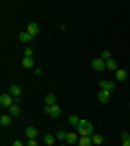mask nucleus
<instances>
[{
	"mask_svg": "<svg viewBox=\"0 0 130 146\" xmlns=\"http://www.w3.org/2000/svg\"><path fill=\"white\" fill-rule=\"evenodd\" d=\"M76 131H78L80 137H91V135H93V124L89 120H80V124L76 127Z\"/></svg>",
	"mask_w": 130,
	"mask_h": 146,
	"instance_id": "obj_1",
	"label": "nucleus"
},
{
	"mask_svg": "<svg viewBox=\"0 0 130 146\" xmlns=\"http://www.w3.org/2000/svg\"><path fill=\"white\" fill-rule=\"evenodd\" d=\"M43 111H46L50 118H59V116H61V107H59V103L50 105V107H43Z\"/></svg>",
	"mask_w": 130,
	"mask_h": 146,
	"instance_id": "obj_2",
	"label": "nucleus"
},
{
	"mask_svg": "<svg viewBox=\"0 0 130 146\" xmlns=\"http://www.w3.org/2000/svg\"><path fill=\"white\" fill-rule=\"evenodd\" d=\"M0 105H2V107H5V109H9V107H11V105H15V98H13L11 94H9V92H7V94H2V96H0Z\"/></svg>",
	"mask_w": 130,
	"mask_h": 146,
	"instance_id": "obj_3",
	"label": "nucleus"
},
{
	"mask_svg": "<svg viewBox=\"0 0 130 146\" xmlns=\"http://www.w3.org/2000/svg\"><path fill=\"white\" fill-rule=\"evenodd\" d=\"M91 68L95 70V72H102V70L106 68V61L102 59V57H98V59H93V61H91Z\"/></svg>",
	"mask_w": 130,
	"mask_h": 146,
	"instance_id": "obj_4",
	"label": "nucleus"
},
{
	"mask_svg": "<svg viewBox=\"0 0 130 146\" xmlns=\"http://www.w3.org/2000/svg\"><path fill=\"white\" fill-rule=\"evenodd\" d=\"M78 140H80V135H78V131H72V133H67V144L69 146H78Z\"/></svg>",
	"mask_w": 130,
	"mask_h": 146,
	"instance_id": "obj_5",
	"label": "nucleus"
},
{
	"mask_svg": "<svg viewBox=\"0 0 130 146\" xmlns=\"http://www.w3.org/2000/svg\"><path fill=\"white\" fill-rule=\"evenodd\" d=\"M100 90L113 92V90H115V81H106V79H102V81H100Z\"/></svg>",
	"mask_w": 130,
	"mask_h": 146,
	"instance_id": "obj_6",
	"label": "nucleus"
},
{
	"mask_svg": "<svg viewBox=\"0 0 130 146\" xmlns=\"http://www.w3.org/2000/svg\"><path fill=\"white\" fill-rule=\"evenodd\" d=\"M98 100H100L102 105H108V100H111V92L100 90V92H98Z\"/></svg>",
	"mask_w": 130,
	"mask_h": 146,
	"instance_id": "obj_7",
	"label": "nucleus"
},
{
	"mask_svg": "<svg viewBox=\"0 0 130 146\" xmlns=\"http://www.w3.org/2000/svg\"><path fill=\"white\" fill-rule=\"evenodd\" d=\"M26 31H28L33 37H37V35H39V24H35V22H28V24H26Z\"/></svg>",
	"mask_w": 130,
	"mask_h": 146,
	"instance_id": "obj_8",
	"label": "nucleus"
},
{
	"mask_svg": "<svg viewBox=\"0 0 130 146\" xmlns=\"http://www.w3.org/2000/svg\"><path fill=\"white\" fill-rule=\"evenodd\" d=\"M54 142H56V135H52V133L43 135V146H54Z\"/></svg>",
	"mask_w": 130,
	"mask_h": 146,
	"instance_id": "obj_9",
	"label": "nucleus"
},
{
	"mask_svg": "<svg viewBox=\"0 0 130 146\" xmlns=\"http://www.w3.org/2000/svg\"><path fill=\"white\" fill-rule=\"evenodd\" d=\"M9 94H11L13 98H20V96H22V87H20V85H11V87H9Z\"/></svg>",
	"mask_w": 130,
	"mask_h": 146,
	"instance_id": "obj_10",
	"label": "nucleus"
},
{
	"mask_svg": "<svg viewBox=\"0 0 130 146\" xmlns=\"http://www.w3.org/2000/svg\"><path fill=\"white\" fill-rule=\"evenodd\" d=\"M26 137H28V140H37V129L35 127H26Z\"/></svg>",
	"mask_w": 130,
	"mask_h": 146,
	"instance_id": "obj_11",
	"label": "nucleus"
},
{
	"mask_svg": "<svg viewBox=\"0 0 130 146\" xmlns=\"http://www.w3.org/2000/svg\"><path fill=\"white\" fill-rule=\"evenodd\" d=\"M106 70H111V72H117V70H119L117 61H115V59H108V61H106Z\"/></svg>",
	"mask_w": 130,
	"mask_h": 146,
	"instance_id": "obj_12",
	"label": "nucleus"
},
{
	"mask_svg": "<svg viewBox=\"0 0 130 146\" xmlns=\"http://www.w3.org/2000/svg\"><path fill=\"white\" fill-rule=\"evenodd\" d=\"M11 120H13V116H9V113H2V116H0V124H2V127H9Z\"/></svg>",
	"mask_w": 130,
	"mask_h": 146,
	"instance_id": "obj_13",
	"label": "nucleus"
},
{
	"mask_svg": "<svg viewBox=\"0 0 130 146\" xmlns=\"http://www.w3.org/2000/svg\"><path fill=\"white\" fill-rule=\"evenodd\" d=\"M20 42H33V35L28 31H22V33H20Z\"/></svg>",
	"mask_w": 130,
	"mask_h": 146,
	"instance_id": "obj_14",
	"label": "nucleus"
},
{
	"mask_svg": "<svg viewBox=\"0 0 130 146\" xmlns=\"http://www.w3.org/2000/svg\"><path fill=\"white\" fill-rule=\"evenodd\" d=\"M9 116H13V118H15V116H20V107H18V103L9 107Z\"/></svg>",
	"mask_w": 130,
	"mask_h": 146,
	"instance_id": "obj_15",
	"label": "nucleus"
},
{
	"mask_svg": "<svg viewBox=\"0 0 130 146\" xmlns=\"http://www.w3.org/2000/svg\"><path fill=\"white\" fill-rule=\"evenodd\" d=\"M91 142H93L95 146H100L102 142H104V137H102V135H98V133H93V135H91Z\"/></svg>",
	"mask_w": 130,
	"mask_h": 146,
	"instance_id": "obj_16",
	"label": "nucleus"
},
{
	"mask_svg": "<svg viewBox=\"0 0 130 146\" xmlns=\"http://www.w3.org/2000/svg\"><path fill=\"white\" fill-rule=\"evenodd\" d=\"M50 105H56V96L54 94H48V96H46V107H50Z\"/></svg>",
	"mask_w": 130,
	"mask_h": 146,
	"instance_id": "obj_17",
	"label": "nucleus"
},
{
	"mask_svg": "<svg viewBox=\"0 0 130 146\" xmlns=\"http://www.w3.org/2000/svg\"><path fill=\"white\" fill-rule=\"evenodd\" d=\"M80 120H82V118L74 116V113H72V116H69V124H72V127H78V124H80Z\"/></svg>",
	"mask_w": 130,
	"mask_h": 146,
	"instance_id": "obj_18",
	"label": "nucleus"
},
{
	"mask_svg": "<svg viewBox=\"0 0 130 146\" xmlns=\"http://www.w3.org/2000/svg\"><path fill=\"white\" fill-rule=\"evenodd\" d=\"M126 76H128V74H126V70H122V68H119L117 72H115V79H117V81H124Z\"/></svg>",
	"mask_w": 130,
	"mask_h": 146,
	"instance_id": "obj_19",
	"label": "nucleus"
},
{
	"mask_svg": "<svg viewBox=\"0 0 130 146\" xmlns=\"http://www.w3.org/2000/svg\"><path fill=\"white\" fill-rule=\"evenodd\" d=\"M22 66L31 70V68H33V57H24V59H22Z\"/></svg>",
	"mask_w": 130,
	"mask_h": 146,
	"instance_id": "obj_20",
	"label": "nucleus"
},
{
	"mask_svg": "<svg viewBox=\"0 0 130 146\" xmlns=\"http://www.w3.org/2000/svg\"><path fill=\"white\" fill-rule=\"evenodd\" d=\"M93 142H91V137H80L78 140V146H91Z\"/></svg>",
	"mask_w": 130,
	"mask_h": 146,
	"instance_id": "obj_21",
	"label": "nucleus"
},
{
	"mask_svg": "<svg viewBox=\"0 0 130 146\" xmlns=\"http://www.w3.org/2000/svg\"><path fill=\"white\" fill-rule=\"evenodd\" d=\"M122 146H130V133H122Z\"/></svg>",
	"mask_w": 130,
	"mask_h": 146,
	"instance_id": "obj_22",
	"label": "nucleus"
},
{
	"mask_svg": "<svg viewBox=\"0 0 130 146\" xmlns=\"http://www.w3.org/2000/svg\"><path fill=\"white\" fill-rule=\"evenodd\" d=\"M56 140L65 142V140H67V133H65V131H56Z\"/></svg>",
	"mask_w": 130,
	"mask_h": 146,
	"instance_id": "obj_23",
	"label": "nucleus"
},
{
	"mask_svg": "<svg viewBox=\"0 0 130 146\" xmlns=\"http://www.w3.org/2000/svg\"><path fill=\"white\" fill-rule=\"evenodd\" d=\"M102 59L108 61V59H113V57H111V52H108V50H104V52H102Z\"/></svg>",
	"mask_w": 130,
	"mask_h": 146,
	"instance_id": "obj_24",
	"label": "nucleus"
},
{
	"mask_svg": "<svg viewBox=\"0 0 130 146\" xmlns=\"http://www.w3.org/2000/svg\"><path fill=\"white\" fill-rule=\"evenodd\" d=\"M24 57H33V48H31V46H28V48L24 50Z\"/></svg>",
	"mask_w": 130,
	"mask_h": 146,
	"instance_id": "obj_25",
	"label": "nucleus"
},
{
	"mask_svg": "<svg viewBox=\"0 0 130 146\" xmlns=\"http://www.w3.org/2000/svg\"><path fill=\"white\" fill-rule=\"evenodd\" d=\"M26 146H39V144H37V140H28V144H26Z\"/></svg>",
	"mask_w": 130,
	"mask_h": 146,
	"instance_id": "obj_26",
	"label": "nucleus"
},
{
	"mask_svg": "<svg viewBox=\"0 0 130 146\" xmlns=\"http://www.w3.org/2000/svg\"><path fill=\"white\" fill-rule=\"evenodd\" d=\"M11 146H26V144H22V142H20V140H15V142H13Z\"/></svg>",
	"mask_w": 130,
	"mask_h": 146,
	"instance_id": "obj_27",
	"label": "nucleus"
}]
</instances>
